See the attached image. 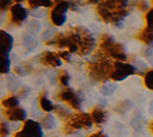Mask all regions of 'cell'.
<instances>
[{
	"label": "cell",
	"mask_w": 153,
	"mask_h": 137,
	"mask_svg": "<svg viewBox=\"0 0 153 137\" xmlns=\"http://www.w3.org/2000/svg\"><path fill=\"white\" fill-rule=\"evenodd\" d=\"M96 12L104 22L117 25L128 15V2L124 0L102 1L96 6Z\"/></svg>",
	"instance_id": "1"
},
{
	"label": "cell",
	"mask_w": 153,
	"mask_h": 137,
	"mask_svg": "<svg viewBox=\"0 0 153 137\" xmlns=\"http://www.w3.org/2000/svg\"><path fill=\"white\" fill-rule=\"evenodd\" d=\"M113 63L114 62L97 52L96 59L87 63L86 71L88 77L94 81L105 82L109 79Z\"/></svg>",
	"instance_id": "2"
},
{
	"label": "cell",
	"mask_w": 153,
	"mask_h": 137,
	"mask_svg": "<svg viewBox=\"0 0 153 137\" xmlns=\"http://www.w3.org/2000/svg\"><path fill=\"white\" fill-rule=\"evenodd\" d=\"M98 53L107 59L111 58L121 62L128 59L125 47L121 43L117 42L114 38L109 34H103L101 36Z\"/></svg>",
	"instance_id": "3"
},
{
	"label": "cell",
	"mask_w": 153,
	"mask_h": 137,
	"mask_svg": "<svg viewBox=\"0 0 153 137\" xmlns=\"http://www.w3.org/2000/svg\"><path fill=\"white\" fill-rule=\"evenodd\" d=\"M93 122L89 113H78L71 115L63 123L62 131L64 134H71L80 129H89L92 127Z\"/></svg>",
	"instance_id": "4"
},
{
	"label": "cell",
	"mask_w": 153,
	"mask_h": 137,
	"mask_svg": "<svg viewBox=\"0 0 153 137\" xmlns=\"http://www.w3.org/2000/svg\"><path fill=\"white\" fill-rule=\"evenodd\" d=\"M135 72L136 68L133 65L121 61H115L113 63L109 79L114 81H121L129 77L130 75L135 74Z\"/></svg>",
	"instance_id": "5"
},
{
	"label": "cell",
	"mask_w": 153,
	"mask_h": 137,
	"mask_svg": "<svg viewBox=\"0 0 153 137\" xmlns=\"http://www.w3.org/2000/svg\"><path fill=\"white\" fill-rule=\"evenodd\" d=\"M70 7V3L67 1H55L50 12V18L53 25L61 27L66 20V12Z\"/></svg>",
	"instance_id": "6"
},
{
	"label": "cell",
	"mask_w": 153,
	"mask_h": 137,
	"mask_svg": "<svg viewBox=\"0 0 153 137\" xmlns=\"http://www.w3.org/2000/svg\"><path fill=\"white\" fill-rule=\"evenodd\" d=\"M43 132L40 123L33 120H27L22 129L14 134V137H42Z\"/></svg>",
	"instance_id": "7"
},
{
	"label": "cell",
	"mask_w": 153,
	"mask_h": 137,
	"mask_svg": "<svg viewBox=\"0 0 153 137\" xmlns=\"http://www.w3.org/2000/svg\"><path fill=\"white\" fill-rule=\"evenodd\" d=\"M56 97L58 98V100L68 103L74 110H80V108H81V103H80L79 98L74 92V91L71 90L69 87L64 88L60 92H58Z\"/></svg>",
	"instance_id": "8"
},
{
	"label": "cell",
	"mask_w": 153,
	"mask_h": 137,
	"mask_svg": "<svg viewBox=\"0 0 153 137\" xmlns=\"http://www.w3.org/2000/svg\"><path fill=\"white\" fill-rule=\"evenodd\" d=\"M27 17V12L20 4L16 3L10 7V16L9 20L12 24L16 26H20Z\"/></svg>",
	"instance_id": "9"
},
{
	"label": "cell",
	"mask_w": 153,
	"mask_h": 137,
	"mask_svg": "<svg viewBox=\"0 0 153 137\" xmlns=\"http://www.w3.org/2000/svg\"><path fill=\"white\" fill-rule=\"evenodd\" d=\"M13 41L11 35L0 29V55H8L13 47Z\"/></svg>",
	"instance_id": "10"
},
{
	"label": "cell",
	"mask_w": 153,
	"mask_h": 137,
	"mask_svg": "<svg viewBox=\"0 0 153 137\" xmlns=\"http://www.w3.org/2000/svg\"><path fill=\"white\" fill-rule=\"evenodd\" d=\"M39 62L48 67H60L62 65L61 60L58 58L56 53H53L51 51H45L39 58Z\"/></svg>",
	"instance_id": "11"
},
{
	"label": "cell",
	"mask_w": 153,
	"mask_h": 137,
	"mask_svg": "<svg viewBox=\"0 0 153 137\" xmlns=\"http://www.w3.org/2000/svg\"><path fill=\"white\" fill-rule=\"evenodd\" d=\"M6 117L7 118V120L12 121V122H21L24 121L26 119L27 116V113L26 111L21 108V107H15L9 110H6L4 112Z\"/></svg>",
	"instance_id": "12"
},
{
	"label": "cell",
	"mask_w": 153,
	"mask_h": 137,
	"mask_svg": "<svg viewBox=\"0 0 153 137\" xmlns=\"http://www.w3.org/2000/svg\"><path fill=\"white\" fill-rule=\"evenodd\" d=\"M93 123L96 125H102L107 120V113L104 109L100 107H94L89 113Z\"/></svg>",
	"instance_id": "13"
},
{
	"label": "cell",
	"mask_w": 153,
	"mask_h": 137,
	"mask_svg": "<svg viewBox=\"0 0 153 137\" xmlns=\"http://www.w3.org/2000/svg\"><path fill=\"white\" fill-rule=\"evenodd\" d=\"M39 107L41 108V110L44 111V112L50 113V112H51L54 110V105L48 99L47 94H46L45 91L40 94L39 99Z\"/></svg>",
	"instance_id": "14"
},
{
	"label": "cell",
	"mask_w": 153,
	"mask_h": 137,
	"mask_svg": "<svg viewBox=\"0 0 153 137\" xmlns=\"http://www.w3.org/2000/svg\"><path fill=\"white\" fill-rule=\"evenodd\" d=\"M137 38L146 45H150L153 43V33L143 29L140 33L137 34Z\"/></svg>",
	"instance_id": "15"
},
{
	"label": "cell",
	"mask_w": 153,
	"mask_h": 137,
	"mask_svg": "<svg viewBox=\"0 0 153 137\" xmlns=\"http://www.w3.org/2000/svg\"><path fill=\"white\" fill-rule=\"evenodd\" d=\"M10 70V60L8 55H0V74H7Z\"/></svg>",
	"instance_id": "16"
},
{
	"label": "cell",
	"mask_w": 153,
	"mask_h": 137,
	"mask_svg": "<svg viewBox=\"0 0 153 137\" xmlns=\"http://www.w3.org/2000/svg\"><path fill=\"white\" fill-rule=\"evenodd\" d=\"M1 105L6 108V110H9L12 108L18 107L19 105V99L16 97V96H8L6 99L2 100L1 102Z\"/></svg>",
	"instance_id": "17"
},
{
	"label": "cell",
	"mask_w": 153,
	"mask_h": 137,
	"mask_svg": "<svg viewBox=\"0 0 153 137\" xmlns=\"http://www.w3.org/2000/svg\"><path fill=\"white\" fill-rule=\"evenodd\" d=\"M27 6H29V7L31 9H36L39 7H52L54 6V2L47 1V0H45V1H39V0H37V1H33V0H30V1H27Z\"/></svg>",
	"instance_id": "18"
},
{
	"label": "cell",
	"mask_w": 153,
	"mask_h": 137,
	"mask_svg": "<svg viewBox=\"0 0 153 137\" xmlns=\"http://www.w3.org/2000/svg\"><path fill=\"white\" fill-rule=\"evenodd\" d=\"M14 71H15L17 74L21 75V76H26L27 74H30L32 71V68L30 64H19L18 66H16L14 68Z\"/></svg>",
	"instance_id": "19"
},
{
	"label": "cell",
	"mask_w": 153,
	"mask_h": 137,
	"mask_svg": "<svg viewBox=\"0 0 153 137\" xmlns=\"http://www.w3.org/2000/svg\"><path fill=\"white\" fill-rule=\"evenodd\" d=\"M40 125L45 130H50L55 125V120L51 114H46L40 121Z\"/></svg>",
	"instance_id": "20"
},
{
	"label": "cell",
	"mask_w": 153,
	"mask_h": 137,
	"mask_svg": "<svg viewBox=\"0 0 153 137\" xmlns=\"http://www.w3.org/2000/svg\"><path fill=\"white\" fill-rule=\"evenodd\" d=\"M144 18L146 21V26L144 29L149 32L153 33V8L149 9L144 15Z\"/></svg>",
	"instance_id": "21"
},
{
	"label": "cell",
	"mask_w": 153,
	"mask_h": 137,
	"mask_svg": "<svg viewBox=\"0 0 153 137\" xmlns=\"http://www.w3.org/2000/svg\"><path fill=\"white\" fill-rule=\"evenodd\" d=\"M54 110H55V113H56V114H57L61 119L64 120V122L71 117L70 112H69L67 109H65V108H63V107H62V106H60V105L54 106Z\"/></svg>",
	"instance_id": "22"
},
{
	"label": "cell",
	"mask_w": 153,
	"mask_h": 137,
	"mask_svg": "<svg viewBox=\"0 0 153 137\" xmlns=\"http://www.w3.org/2000/svg\"><path fill=\"white\" fill-rule=\"evenodd\" d=\"M144 84L149 90L153 91V70H149L145 72Z\"/></svg>",
	"instance_id": "23"
},
{
	"label": "cell",
	"mask_w": 153,
	"mask_h": 137,
	"mask_svg": "<svg viewBox=\"0 0 153 137\" xmlns=\"http://www.w3.org/2000/svg\"><path fill=\"white\" fill-rule=\"evenodd\" d=\"M69 80H70V76L67 73V71H61L60 73V76H59V81L60 83L64 86V88H67L68 85H69Z\"/></svg>",
	"instance_id": "24"
},
{
	"label": "cell",
	"mask_w": 153,
	"mask_h": 137,
	"mask_svg": "<svg viewBox=\"0 0 153 137\" xmlns=\"http://www.w3.org/2000/svg\"><path fill=\"white\" fill-rule=\"evenodd\" d=\"M39 27H40L39 23L38 21L32 20L29 25H27V30L32 34H35L39 30Z\"/></svg>",
	"instance_id": "25"
},
{
	"label": "cell",
	"mask_w": 153,
	"mask_h": 137,
	"mask_svg": "<svg viewBox=\"0 0 153 137\" xmlns=\"http://www.w3.org/2000/svg\"><path fill=\"white\" fill-rule=\"evenodd\" d=\"M13 1L9 0H0V13H4L9 7H11Z\"/></svg>",
	"instance_id": "26"
},
{
	"label": "cell",
	"mask_w": 153,
	"mask_h": 137,
	"mask_svg": "<svg viewBox=\"0 0 153 137\" xmlns=\"http://www.w3.org/2000/svg\"><path fill=\"white\" fill-rule=\"evenodd\" d=\"M70 52L68 50H61V51H58L56 52V55L58 56L59 59H62L63 60H65L66 62H69L70 61Z\"/></svg>",
	"instance_id": "27"
},
{
	"label": "cell",
	"mask_w": 153,
	"mask_h": 137,
	"mask_svg": "<svg viewBox=\"0 0 153 137\" xmlns=\"http://www.w3.org/2000/svg\"><path fill=\"white\" fill-rule=\"evenodd\" d=\"M8 133H9V131H8V128L6 123L3 122H0V136L5 137L6 135L8 134Z\"/></svg>",
	"instance_id": "28"
},
{
	"label": "cell",
	"mask_w": 153,
	"mask_h": 137,
	"mask_svg": "<svg viewBox=\"0 0 153 137\" xmlns=\"http://www.w3.org/2000/svg\"><path fill=\"white\" fill-rule=\"evenodd\" d=\"M137 4V7L138 10L140 11H145L146 9H148V3L146 1H138V2H135Z\"/></svg>",
	"instance_id": "29"
},
{
	"label": "cell",
	"mask_w": 153,
	"mask_h": 137,
	"mask_svg": "<svg viewBox=\"0 0 153 137\" xmlns=\"http://www.w3.org/2000/svg\"><path fill=\"white\" fill-rule=\"evenodd\" d=\"M29 92H30V90L27 89V88H26V87H23V88H21V90L19 91V96L21 98V99H23V98H25L26 96L29 94Z\"/></svg>",
	"instance_id": "30"
},
{
	"label": "cell",
	"mask_w": 153,
	"mask_h": 137,
	"mask_svg": "<svg viewBox=\"0 0 153 137\" xmlns=\"http://www.w3.org/2000/svg\"><path fill=\"white\" fill-rule=\"evenodd\" d=\"M88 137H107L103 132L101 131H98V132H95L94 133H92L91 135H89Z\"/></svg>",
	"instance_id": "31"
},
{
	"label": "cell",
	"mask_w": 153,
	"mask_h": 137,
	"mask_svg": "<svg viewBox=\"0 0 153 137\" xmlns=\"http://www.w3.org/2000/svg\"><path fill=\"white\" fill-rule=\"evenodd\" d=\"M149 131L151 132V133L153 134V120L149 122Z\"/></svg>",
	"instance_id": "32"
},
{
	"label": "cell",
	"mask_w": 153,
	"mask_h": 137,
	"mask_svg": "<svg viewBox=\"0 0 153 137\" xmlns=\"http://www.w3.org/2000/svg\"><path fill=\"white\" fill-rule=\"evenodd\" d=\"M2 16H3V13H0V24L2 22Z\"/></svg>",
	"instance_id": "33"
},
{
	"label": "cell",
	"mask_w": 153,
	"mask_h": 137,
	"mask_svg": "<svg viewBox=\"0 0 153 137\" xmlns=\"http://www.w3.org/2000/svg\"><path fill=\"white\" fill-rule=\"evenodd\" d=\"M0 137H4V136H0Z\"/></svg>",
	"instance_id": "34"
},
{
	"label": "cell",
	"mask_w": 153,
	"mask_h": 137,
	"mask_svg": "<svg viewBox=\"0 0 153 137\" xmlns=\"http://www.w3.org/2000/svg\"><path fill=\"white\" fill-rule=\"evenodd\" d=\"M152 5H153V1H152Z\"/></svg>",
	"instance_id": "35"
}]
</instances>
